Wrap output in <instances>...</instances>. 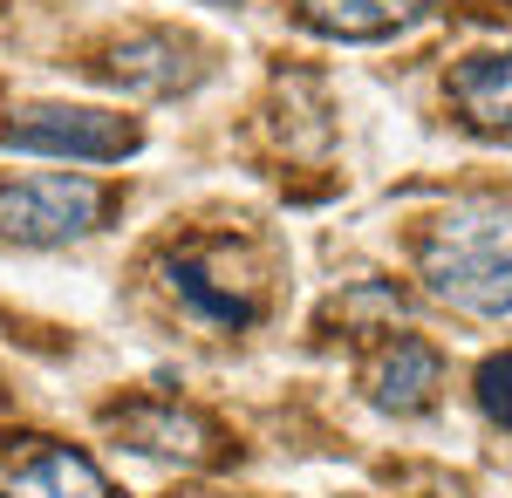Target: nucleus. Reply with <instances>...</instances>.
<instances>
[{
	"mask_svg": "<svg viewBox=\"0 0 512 498\" xmlns=\"http://www.w3.org/2000/svg\"><path fill=\"white\" fill-rule=\"evenodd\" d=\"M96 178H0V239L14 246H69L103 219Z\"/></svg>",
	"mask_w": 512,
	"mask_h": 498,
	"instance_id": "obj_2",
	"label": "nucleus"
},
{
	"mask_svg": "<svg viewBox=\"0 0 512 498\" xmlns=\"http://www.w3.org/2000/svg\"><path fill=\"white\" fill-rule=\"evenodd\" d=\"M451 103L465 110L472 130H512V48H485V55H465L451 69Z\"/></svg>",
	"mask_w": 512,
	"mask_h": 498,
	"instance_id": "obj_9",
	"label": "nucleus"
},
{
	"mask_svg": "<svg viewBox=\"0 0 512 498\" xmlns=\"http://www.w3.org/2000/svg\"><path fill=\"white\" fill-rule=\"evenodd\" d=\"M110 82H123L130 96H178V89H192L205 76V62H198L192 41H178L171 28H151V35H123L110 48Z\"/></svg>",
	"mask_w": 512,
	"mask_h": 498,
	"instance_id": "obj_7",
	"label": "nucleus"
},
{
	"mask_svg": "<svg viewBox=\"0 0 512 498\" xmlns=\"http://www.w3.org/2000/svg\"><path fill=\"white\" fill-rule=\"evenodd\" d=\"M424 0H301V21L315 35H342V41H376L396 35L403 21H417Z\"/></svg>",
	"mask_w": 512,
	"mask_h": 498,
	"instance_id": "obj_10",
	"label": "nucleus"
},
{
	"mask_svg": "<svg viewBox=\"0 0 512 498\" xmlns=\"http://www.w3.org/2000/svg\"><path fill=\"white\" fill-rule=\"evenodd\" d=\"M0 498H110V485L55 437H0Z\"/></svg>",
	"mask_w": 512,
	"mask_h": 498,
	"instance_id": "obj_5",
	"label": "nucleus"
},
{
	"mask_svg": "<svg viewBox=\"0 0 512 498\" xmlns=\"http://www.w3.org/2000/svg\"><path fill=\"white\" fill-rule=\"evenodd\" d=\"M369 403L376 410H390V417H417V410H431L437 389H444V355H437L424 335H396V342L376 348V362H369Z\"/></svg>",
	"mask_w": 512,
	"mask_h": 498,
	"instance_id": "obj_6",
	"label": "nucleus"
},
{
	"mask_svg": "<svg viewBox=\"0 0 512 498\" xmlns=\"http://www.w3.org/2000/svg\"><path fill=\"white\" fill-rule=\"evenodd\" d=\"M0 144L41 157H89V164H117L137 151V123L110 110H69V103H28L0 123Z\"/></svg>",
	"mask_w": 512,
	"mask_h": 498,
	"instance_id": "obj_3",
	"label": "nucleus"
},
{
	"mask_svg": "<svg viewBox=\"0 0 512 498\" xmlns=\"http://www.w3.org/2000/svg\"><path fill=\"white\" fill-rule=\"evenodd\" d=\"M478 410L499 423V430H512V348L478 362Z\"/></svg>",
	"mask_w": 512,
	"mask_h": 498,
	"instance_id": "obj_11",
	"label": "nucleus"
},
{
	"mask_svg": "<svg viewBox=\"0 0 512 498\" xmlns=\"http://www.w3.org/2000/svg\"><path fill=\"white\" fill-rule=\"evenodd\" d=\"M164 280L212 328H246L260 314V287H253V273L239 267L226 246H185V253H171L164 260Z\"/></svg>",
	"mask_w": 512,
	"mask_h": 498,
	"instance_id": "obj_4",
	"label": "nucleus"
},
{
	"mask_svg": "<svg viewBox=\"0 0 512 498\" xmlns=\"http://www.w3.org/2000/svg\"><path fill=\"white\" fill-rule=\"evenodd\" d=\"M417 273L431 301H444L451 314H478V321L512 314V205L458 198L451 212H437V226L417 246Z\"/></svg>",
	"mask_w": 512,
	"mask_h": 498,
	"instance_id": "obj_1",
	"label": "nucleus"
},
{
	"mask_svg": "<svg viewBox=\"0 0 512 498\" xmlns=\"http://www.w3.org/2000/svg\"><path fill=\"white\" fill-rule=\"evenodd\" d=\"M117 437L144 458H164V464H205L212 458V423L185 410V403H130L117 410Z\"/></svg>",
	"mask_w": 512,
	"mask_h": 498,
	"instance_id": "obj_8",
	"label": "nucleus"
}]
</instances>
